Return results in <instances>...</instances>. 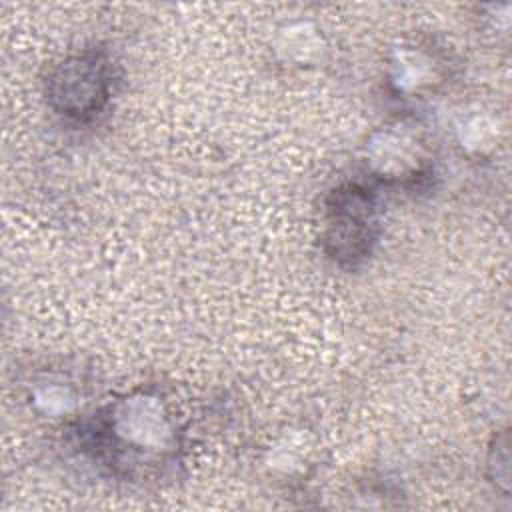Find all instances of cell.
<instances>
[{
  "mask_svg": "<svg viewBox=\"0 0 512 512\" xmlns=\"http://www.w3.org/2000/svg\"><path fill=\"white\" fill-rule=\"evenodd\" d=\"M96 436L102 440V450L120 464L126 452L130 456L144 452L164 454L172 448L174 426L166 406L158 398L138 394L110 406Z\"/></svg>",
  "mask_w": 512,
  "mask_h": 512,
  "instance_id": "obj_1",
  "label": "cell"
},
{
  "mask_svg": "<svg viewBox=\"0 0 512 512\" xmlns=\"http://www.w3.org/2000/svg\"><path fill=\"white\" fill-rule=\"evenodd\" d=\"M46 96L52 110L66 120L96 118L112 96L110 62L94 50L64 58L48 74Z\"/></svg>",
  "mask_w": 512,
  "mask_h": 512,
  "instance_id": "obj_2",
  "label": "cell"
},
{
  "mask_svg": "<svg viewBox=\"0 0 512 512\" xmlns=\"http://www.w3.org/2000/svg\"><path fill=\"white\" fill-rule=\"evenodd\" d=\"M378 224V204L368 188L360 184L338 188L326 208L328 254L340 264H358L372 252Z\"/></svg>",
  "mask_w": 512,
  "mask_h": 512,
  "instance_id": "obj_3",
  "label": "cell"
}]
</instances>
